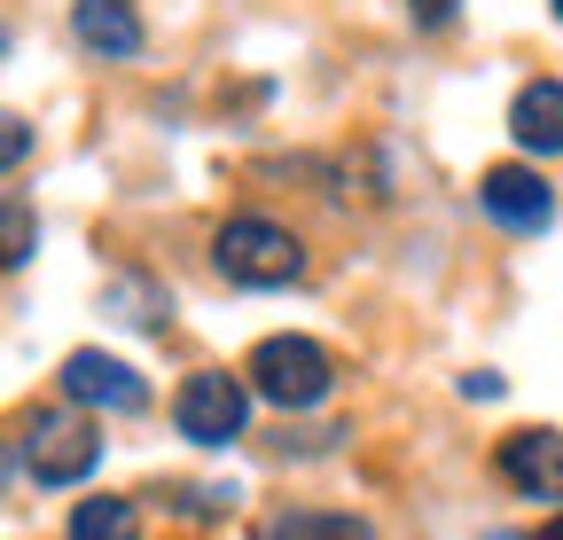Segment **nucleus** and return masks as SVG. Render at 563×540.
Returning a JSON list of instances; mask_svg holds the SVG:
<instances>
[{"instance_id":"nucleus-5","label":"nucleus","mask_w":563,"mask_h":540,"mask_svg":"<svg viewBox=\"0 0 563 540\" xmlns=\"http://www.w3.org/2000/svg\"><path fill=\"white\" fill-rule=\"evenodd\" d=\"M63 392L79 399V408H102V416H141V408H150V384H141L125 361L95 353V345L63 361Z\"/></svg>"},{"instance_id":"nucleus-2","label":"nucleus","mask_w":563,"mask_h":540,"mask_svg":"<svg viewBox=\"0 0 563 540\" xmlns=\"http://www.w3.org/2000/svg\"><path fill=\"white\" fill-rule=\"evenodd\" d=\"M211 266H220L228 283H243V290H282V283L306 275V243L290 228L243 212V220H220V235H211Z\"/></svg>"},{"instance_id":"nucleus-15","label":"nucleus","mask_w":563,"mask_h":540,"mask_svg":"<svg viewBox=\"0 0 563 540\" xmlns=\"http://www.w3.org/2000/svg\"><path fill=\"white\" fill-rule=\"evenodd\" d=\"M462 392H470V399H501V376H485V368H477V376H462Z\"/></svg>"},{"instance_id":"nucleus-12","label":"nucleus","mask_w":563,"mask_h":540,"mask_svg":"<svg viewBox=\"0 0 563 540\" xmlns=\"http://www.w3.org/2000/svg\"><path fill=\"white\" fill-rule=\"evenodd\" d=\"M24 258H32V205L9 196V266H24Z\"/></svg>"},{"instance_id":"nucleus-8","label":"nucleus","mask_w":563,"mask_h":540,"mask_svg":"<svg viewBox=\"0 0 563 540\" xmlns=\"http://www.w3.org/2000/svg\"><path fill=\"white\" fill-rule=\"evenodd\" d=\"M70 40H79L87 55H141V16H133V0H70Z\"/></svg>"},{"instance_id":"nucleus-4","label":"nucleus","mask_w":563,"mask_h":540,"mask_svg":"<svg viewBox=\"0 0 563 540\" xmlns=\"http://www.w3.org/2000/svg\"><path fill=\"white\" fill-rule=\"evenodd\" d=\"M243 423H251V376L196 368L173 399V431L188 447H228V439H243Z\"/></svg>"},{"instance_id":"nucleus-17","label":"nucleus","mask_w":563,"mask_h":540,"mask_svg":"<svg viewBox=\"0 0 563 540\" xmlns=\"http://www.w3.org/2000/svg\"><path fill=\"white\" fill-rule=\"evenodd\" d=\"M485 540H525V532H485Z\"/></svg>"},{"instance_id":"nucleus-7","label":"nucleus","mask_w":563,"mask_h":540,"mask_svg":"<svg viewBox=\"0 0 563 540\" xmlns=\"http://www.w3.org/2000/svg\"><path fill=\"white\" fill-rule=\"evenodd\" d=\"M493 470L532 502H563V431H509L493 447Z\"/></svg>"},{"instance_id":"nucleus-3","label":"nucleus","mask_w":563,"mask_h":540,"mask_svg":"<svg viewBox=\"0 0 563 540\" xmlns=\"http://www.w3.org/2000/svg\"><path fill=\"white\" fill-rule=\"evenodd\" d=\"M16 454H24V470L40 486H79L87 470L102 462V439H95V423H79L70 408H32Z\"/></svg>"},{"instance_id":"nucleus-1","label":"nucleus","mask_w":563,"mask_h":540,"mask_svg":"<svg viewBox=\"0 0 563 540\" xmlns=\"http://www.w3.org/2000/svg\"><path fill=\"white\" fill-rule=\"evenodd\" d=\"M243 376L282 416H306V408H321V399L336 392V361L313 345V337H266V345L243 361Z\"/></svg>"},{"instance_id":"nucleus-6","label":"nucleus","mask_w":563,"mask_h":540,"mask_svg":"<svg viewBox=\"0 0 563 540\" xmlns=\"http://www.w3.org/2000/svg\"><path fill=\"white\" fill-rule=\"evenodd\" d=\"M477 205H485V220H501V228H517V235H540V228L555 220V196H548V180H540L532 165H493V173L477 180Z\"/></svg>"},{"instance_id":"nucleus-14","label":"nucleus","mask_w":563,"mask_h":540,"mask_svg":"<svg viewBox=\"0 0 563 540\" xmlns=\"http://www.w3.org/2000/svg\"><path fill=\"white\" fill-rule=\"evenodd\" d=\"M24 150H32V125H24V118H9V165H24Z\"/></svg>"},{"instance_id":"nucleus-16","label":"nucleus","mask_w":563,"mask_h":540,"mask_svg":"<svg viewBox=\"0 0 563 540\" xmlns=\"http://www.w3.org/2000/svg\"><path fill=\"white\" fill-rule=\"evenodd\" d=\"M540 540H563V517H555V525H548V532H540Z\"/></svg>"},{"instance_id":"nucleus-11","label":"nucleus","mask_w":563,"mask_h":540,"mask_svg":"<svg viewBox=\"0 0 563 540\" xmlns=\"http://www.w3.org/2000/svg\"><path fill=\"white\" fill-rule=\"evenodd\" d=\"M63 532H70V540H141V509L118 502V494H87L79 509H70Z\"/></svg>"},{"instance_id":"nucleus-13","label":"nucleus","mask_w":563,"mask_h":540,"mask_svg":"<svg viewBox=\"0 0 563 540\" xmlns=\"http://www.w3.org/2000/svg\"><path fill=\"white\" fill-rule=\"evenodd\" d=\"M407 16H415L422 32H446V24L462 16V0H407Z\"/></svg>"},{"instance_id":"nucleus-18","label":"nucleus","mask_w":563,"mask_h":540,"mask_svg":"<svg viewBox=\"0 0 563 540\" xmlns=\"http://www.w3.org/2000/svg\"><path fill=\"white\" fill-rule=\"evenodd\" d=\"M548 9H555V24H563V0H548Z\"/></svg>"},{"instance_id":"nucleus-10","label":"nucleus","mask_w":563,"mask_h":540,"mask_svg":"<svg viewBox=\"0 0 563 540\" xmlns=\"http://www.w3.org/2000/svg\"><path fill=\"white\" fill-rule=\"evenodd\" d=\"M258 540H376V532L352 509H274L258 525Z\"/></svg>"},{"instance_id":"nucleus-9","label":"nucleus","mask_w":563,"mask_h":540,"mask_svg":"<svg viewBox=\"0 0 563 540\" xmlns=\"http://www.w3.org/2000/svg\"><path fill=\"white\" fill-rule=\"evenodd\" d=\"M509 133L525 157H563V79H532L509 102Z\"/></svg>"}]
</instances>
